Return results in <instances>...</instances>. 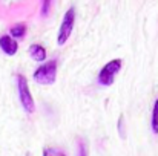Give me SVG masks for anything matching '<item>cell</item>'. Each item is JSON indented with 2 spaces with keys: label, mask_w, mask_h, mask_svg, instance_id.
<instances>
[{
  "label": "cell",
  "mask_w": 158,
  "mask_h": 156,
  "mask_svg": "<svg viewBox=\"0 0 158 156\" xmlns=\"http://www.w3.org/2000/svg\"><path fill=\"white\" fill-rule=\"evenodd\" d=\"M32 78L37 84H42V86L54 84V81L57 78V60L54 58L51 61H46L45 64L39 66L35 69Z\"/></svg>",
  "instance_id": "1"
},
{
  "label": "cell",
  "mask_w": 158,
  "mask_h": 156,
  "mask_svg": "<svg viewBox=\"0 0 158 156\" xmlns=\"http://www.w3.org/2000/svg\"><path fill=\"white\" fill-rule=\"evenodd\" d=\"M121 66H123V60L121 58H115V60L107 61L103 66V69L100 70V74H98V84L103 86V87L112 86V83L115 81L117 74L121 70Z\"/></svg>",
  "instance_id": "2"
},
{
  "label": "cell",
  "mask_w": 158,
  "mask_h": 156,
  "mask_svg": "<svg viewBox=\"0 0 158 156\" xmlns=\"http://www.w3.org/2000/svg\"><path fill=\"white\" fill-rule=\"evenodd\" d=\"M17 89H19V98H20L22 107L26 110V113H34V110H35L34 98L31 95L28 81L23 75H17Z\"/></svg>",
  "instance_id": "3"
},
{
  "label": "cell",
  "mask_w": 158,
  "mask_h": 156,
  "mask_svg": "<svg viewBox=\"0 0 158 156\" xmlns=\"http://www.w3.org/2000/svg\"><path fill=\"white\" fill-rule=\"evenodd\" d=\"M74 22H75V9L69 8L66 11V14L63 15V22L60 25V31H58V37H57V43L61 46L68 42V38L72 34V28H74Z\"/></svg>",
  "instance_id": "4"
},
{
  "label": "cell",
  "mask_w": 158,
  "mask_h": 156,
  "mask_svg": "<svg viewBox=\"0 0 158 156\" xmlns=\"http://www.w3.org/2000/svg\"><path fill=\"white\" fill-rule=\"evenodd\" d=\"M0 49L6 55H15L19 45H17L15 38H12L11 35H2L0 37Z\"/></svg>",
  "instance_id": "5"
},
{
  "label": "cell",
  "mask_w": 158,
  "mask_h": 156,
  "mask_svg": "<svg viewBox=\"0 0 158 156\" xmlns=\"http://www.w3.org/2000/svg\"><path fill=\"white\" fill-rule=\"evenodd\" d=\"M29 55L35 61H45L46 60V49L42 45H31L29 46Z\"/></svg>",
  "instance_id": "6"
},
{
  "label": "cell",
  "mask_w": 158,
  "mask_h": 156,
  "mask_svg": "<svg viewBox=\"0 0 158 156\" xmlns=\"http://www.w3.org/2000/svg\"><path fill=\"white\" fill-rule=\"evenodd\" d=\"M26 34V25L25 23H15L11 29H9V35L15 40H22Z\"/></svg>",
  "instance_id": "7"
},
{
  "label": "cell",
  "mask_w": 158,
  "mask_h": 156,
  "mask_svg": "<svg viewBox=\"0 0 158 156\" xmlns=\"http://www.w3.org/2000/svg\"><path fill=\"white\" fill-rule=\"evenodd\" d=\"M151 127H152V132L158 135V98L154 103V109H152V119H151Z\"/></svg>",
  "instance_id": "8"
},
{
  "label": "cell",
  "mask_w": 158,
  "mask_h": 156,
  "mask_svg": "<svg viewBox=\"0 0 158 156\" xmlns=\"http://www.w3.org/2000/svg\"><path fill=\"white\" fill-rule=\"evenodd\" d=\"M43 156H66L63 152L57 150V149H51V147H45L43 149Z\"/></svg>",
  "instance_id": "9"
},
{
  "label": "cell",
  "mask_w": 158,
  "mask_h": 156,
  "mask_svg": "<svg viewBox=\"0 0 158 156\" xmlns=\"http://www.w3.org/2000/svg\"><path fill=\"white\" fill-rule=\"evenodd\" d=\"M51 3H52V0H42V15H43V17H46V15L49 14Z\"/></svg>",
  "instance_id": "10"
},
{
  "label": "cell",
  "mask_w": 158,
  "mask_h": 156,
  "mask_svg": "<svg viewBox=\"0 0 158 156\" xmlns=\"http://www.w3.org/2000/svg\"><path fill=\"white\" fill-rule=\"evenodd\" d=\"M77 156H88V149H86V142L83 139H78V155Z\"/></svg>",
  "instance_id": "11"
}]
</instances>
